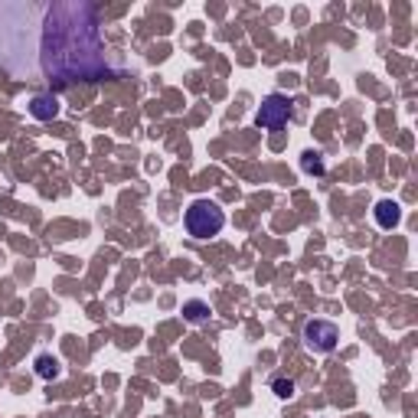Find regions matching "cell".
Masks as SVG:
<instances>
[{
	"instance_id": "1",
	"label": "cell",
	"mask_w": 418,
	"mask_h": 418,
	"mask_svg": "<svg viewBox=\"0 0 418 418\" xmlns=\"http://www.w3.org/2000/svg\"><path fill=\"white\" fill-rule=\"evenodd\" d=\"M39 62L43 72L62 86L98 82L108 76L105 43L98 33V10L86 0L53 4L43 20Z\"/></svg>"
},
{
	"instance_id": "2",
	"label": "cell",
	"mask_w": 418,
	"mask_h": 418,
	"mask_svg": "<svg viewBox=\"0 0 418 418\" xmlns=\"http://www.w3.org/2000/svg\"><path fill=\"white\" fill-rule=\"evenodd\" d=\"M225 225V213L209 200H196L186 209V233L193 239H209V235H219V229Z\"/></svg>"
},
{
	"instance_id": "3",
	"label": "cell",
	"mask_w": 418,
	"mask_h": 418,
	"mask_svg": "<svg viewBox=\"0 0 418 418\" xmlns=\"http://www.w3.org/2000/svg\"><path fill=\"white\" fill-rule=\"evenodd\" d=\"M287 118H291V98L287 95H268V98L262 101V108H258V128H265V131H278V128H285Z\"/></svg>"
},
{
	"instance_id": "4",
	"label": "cell",
	"mask_w": 418,
	"mask_h": 418,
	"mask_svg": "<svg viewBox=\"0 0 418 418\" xmlns=\"http://www.w3.org/2000/svg\"><path fill=\"white\" fill-rule=\"evenodd\" d=\"M337 340H340V330L330 320H307L304 324V343L314 353H330L337 347Z\"/></svg>"
},
{
	"instance_id": "5",
	"label": "cell",
	"mask_w": 418,
	"mask_h": 418,
	"mask_svg": "<svg viewBox=\"0 0 418 418\" xmlns=\"http://www.w3.org/2000/svg\"><path fill=\"white\" fill-rule=\"evenodd\" d=\"M30 115L39 118V121H53V118L59 115V98H56L53 92L33 95V98H30Z\"/></svg>"
},
{
	"instance_id": "6",
	"label": "cell",
	"mask_w": 418,
	"mask_h": 418,
	"mask_svg": "<svg viewBox=\"0 0 418 418\" xmlns=\"http://www.w3.org/2000/svg\"><path fill=\"white\" fill-rule=\"evenodd\" d=\"M399 219H402V213H399V203L382 200L379 206H376V223H379L382 229H392V225H399Z\"/></svg>"
},
{
	"instance_id": "7",
	"label": "cell",
	"mask_w": 418,
	"mask_h": 418,
	"mask_svg": "<svg viewBox=\"0 0 418 418\" xmlns=\"http://www.w3.org/2000/svg\"><path fill=\"white\" fill-rule=\"evenodd\" d=\"M36 376L39 379H56V376H59V360L49 357V353L36 357Z\"/></svg>"
},
{
	"instance_id": "8",
	"label": "cell",
	"mask_w": 418,
	"mask_h": 418,
	"mask_svg": "<svg viewBox=\"0 0 418 418\" xmlns=\"http://www.w3.org/2000/svg\"><path fill=\"white\" fill-rule=\"evenodd\" d=\"M183 314L193 320V324H200V320L209 317V304H203V301H186V304H183Z\"/></svg>"
},
{
	"instance_id": "9",
	"label": "cell",
	"mask_w": 418,
	"mask_h": 418,
	"mask_svg": "<svg viewBox=\"0 0 418 418\" xmlns=\"http://www.w3.org/2000/svg\"><path fill=\"white\" fill-rule=\"evenodd\" d=\"M301 167L307 173H324V160H320L317 151H307V154H304V160H301Z\"/></svg>"
},
{
	"instance_id": "10",
	"label": "cell",
	"mask_w": 418,
	"mask_h": 418,
	"mask_svg": "<svg viewBox=\"0 0 418 418\" xmlns=\"http://www.w3.org/2000/svg\"><path fill=\"white\" fill-rule=\"evenodd\" d=\"M271 389H275V395H281V399H291V395H295V382L291 379H275Z\"/></svg>"
}]
</instances>
